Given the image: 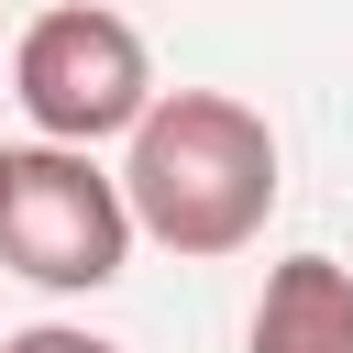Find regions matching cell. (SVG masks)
Returning <instances> with one entry per match:
<instances>
[{"instance_id": "obj_1", "label": "cell", "mask_w": 353, "mask_h": 353, "mask_svg": "<svg viewBox=\"0 0 353 353\" xmlns=\"http://www.w3.org/2000/svg\"><path fill=\"white\" fill-rule=\"evenodd\" d=\"M121 210L143 243L210 265L243 254L276 210V132L232 88H154L121 132Z\"/></svg>"}, {"instance_id": "obj_3", "label": "cell", "mask_w": 353, "mask_h": 353, "mask_svg": "<svg viewBox=\"0 0 353 353\" xmlns=\"http://www.w3.org/2000/svg\"><path fill=\"white\" fill-rule=\"evenodd\" d=\"M11 99H22V121L44 132V143H110V132H132V110L154 99V55H143V33L121 22V11H99V0H66V11H33L22 22V44H11Z\"/></svg>"}, {"instance_id": "obj_4", "label": "cell", "mask_w": 353, "mask_h": 353, "mask_svg": "<svg viewBox=\"0 0 353 353\" xmlns=\"http://www.w3.org/2000/svg\"><path fill=\"white\" fill-rule=\"evenodd\" d=\"M254 353H353V265H331V254H287V265H265Z\"/></svg>"}, {"instance_id": "obj_2", "label": "cell", "mask_w": 353, "mask_h": 353, "mask_svg": "<svg viewBox=\"0 0 353 353\" xmlns=\"http://www.w3.org/2000/svg\"><path fill=\"white\" fill-rule=\"evenodd\" d=\"M132 254L121 176L88 143H0V265L44 298H99Z\"/></svg>"}, {"instance_id": "obj_5", "label": "cell", "mask_w": 353, "mask_h": 353, "mask_svg": "<svg viewBox=\"0 0 353 353\" xmlns=\"http://www.w3.org/2000/svg\"><path fill=\"white\" fill-rule=\"evenodd\" d=\"M0 353H121V342H99V331H77V320H33V331H11Z\"/></svg>"}]
</instances>
